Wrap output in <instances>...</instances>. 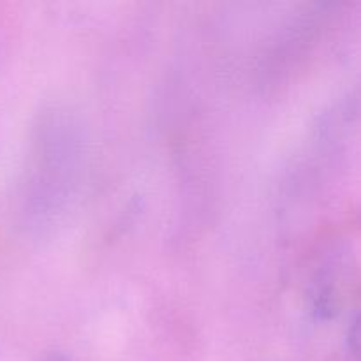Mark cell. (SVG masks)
<instances>
[{"mask_svg":"<svg viewBox=\"0 0 361 361\" xmlns=\"http://www.w3.org/2000/svg\"><path fill=\"white\" fill-rule=\"evenodd\" d=\"M348 349L351 353V358L361 361V309L353 319L351 328L348 334Z\"/></svg>","mask_w":361,"mask_h":361,"instance_id":"obj_1","label":"cell"},{"mask_svg":"<svg viewBox=\"0 0 361 361\" xmlns=\"http://www.w3.org/2000/svg\"><path fill=\"white\" fill-rule=\"evenodd\" d=\"M42 361H73V360H69L67 356H63V355H49V356H46Z\"/></svg>","mask_w":361,"mask_h":361,"instance_id":"obj_2","label":"cell"}]
</instances>
